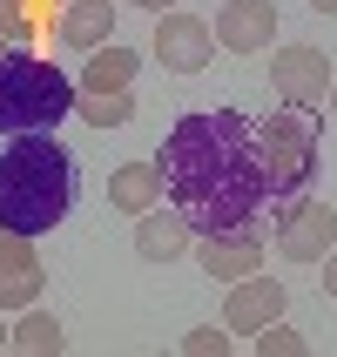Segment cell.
Here are the masks:
<instances>
[{"label": "cell", "instance_id": "cell-16", "mask_svg": "<svg viewBox=\"0 0 337 357\" xmlns=\"http://www.w3.org/2000/svg\"><path fill=\"white\" fill-rule=\"evenodd\" d=\"M75 115L95 121V128H121L135 115V95L128 88H75Z\"/></svg>", "mask_w": 337, "mask_h": 357}, {"label": "cell", "instance_id": "cell-13", "mask_svg": "<svg viewBox=\"0 0 337 357\" xmlns=\"http://www.w3.org/2000/svg\"><path fill=\"white\" fill-rule=\"evenodd\" d=\"M54 34L68 40V47L88 54V47H101V40L115 34V7H108V0H68L61 20H54Z\"/></svg>", "mask_w": 337, "mask_h": 357}, {"label": "cell", "instance_id": "cell-14", "mask_svg": "<svg viewBox=\"0 0 337 357\" xmlns=\"http://www.w3.org/2000/svg\"><path fill=\"white\" fill-rule=\"evenodd\" d=\"M108 202L128 209V216L156 209V202H162V169H156V162H121L115 176H108Z\"/></svg>", "mask_w": 337, "mask_h": 357}, {"label": "cell", "instance_id": "cell-11", "mask_svg": "<svg viewBox=\"0 0 337 357\" xmlns=\"http://www.w3.org/2000/svg\"><path fill=\"white\" fill-rule=\"evenodd\" d=\"M40 290H47L40 257L27 250V236H7V250H0V310H27V303H40Z\"/></svg>", "mask_w": 337, "mask_h": 357}, {"label": "cell", "instance_id": "cell-19", "mask_svg": "<svg viewBox=\"0 0 337 357\" xmlns=\"http://www.w3.org/2000/svg\"><path fill=\"white\" fill-rule=\"evenodd\" d=\"M182 351H189V357H230V331L202 324V331H189V337H182Z\"/></svg>", "mask_w": 337, "mask_h": 357}, {"label": "cell", "instance_id": "cell-2", "mask_svg": "<svg viewBox=\"0 0 337 357\" xmlns=\"http://www.w3.org/2000/svg\"><path fill=\"white\" fill-rule=\"evenodd\" d=\"M75 155L47 135H14L0 142V229L14 236H47L68 209H75Z\"/></svg>", "mask_w": 337, "mask_h": 357}, {"label": "cell", "instance_id": "cell-3", "mask_svg": "<svg viewBox=\"0 0 337 357\" xmlns=\"http://www.w3.org/2000/svg\"><path fill=\"white\" fill-rule=\"evenodd\" d=\"M61 115H75V81L54 61L7 47L0 54V135H47Z\"/></svg>", "mask_w": 337, "mask_h": 357}, {"label": "cell", "instance_id": "cell-18", "mask_svg": "<svg viewBox=\"0 0 337 357\" xmlns=\"http://www.w3.org/2000/svg\"><path fill=\"white\" fill-rule=\"evenodd\" d=\"M257 351H263V357H304V337L277 317V324H263V331H257Z\"/></svg>", "mask_w": 337, "mask_h": 357}, {"label": "cell", "instance_id": "cell-27", "mask_svg": "<svg viewBox=\"0 0 337 357\" xmlns=\"http://www.w3.org/2000/svg\"><path fill=\"white\" fill-rule=\"evenodd\" d=\"M0 344H7V331H0Z\"/></svg>", "mask_w": 337, "mask_h": 357}, {"label": "cell", "instance_id": "cell-17", "mask_svg": "<svg viewBox=\"0 0 337 357\" xmlns=\"http://www.w3.org/2000/svg\"><path fill=\"white\" fill-rule=\"evenodd\" d=\"M7 337H14L20 351H34V357H61V344H68V331H61V324L47 317V310H27V317H20L14 331H7Z\"/></svg>", "mask_w": 337, "mask_h": 357}, {"label": "cell", "instance_id": "cell-5", "mask_svg": "<svg viewBox=\"0 0 337 357\" xmlns=\"http://www.w3.org/2000/svg\"><path fill=\"white\" fill-rule=\"evenodd\" d=\"M331 81H337V68L324 61V47H304V40H290V47H277V54H270V88L283 95V108L324 115Z\"/></svg>", "mask_w": 337, "mask_h": 357}, {"label": "cell", "instance_id": "cell-23", "mask_svg": "<svg viewBox=\"0 0 337 357\" xmlns=\"http://www.w3.org/2000/svg\"><path fill=\"white\" fill-rule=\"evenodd\" d=\"M310 7H317V14H337V0H310Z\"/></svg>", "mask_w": 337, "mask_h": 357}, {"label": "cell", "instance_id": "cell-6", "mask_svg": "<svg viewBox=\"0 0 337 357\" xmlns=\"http://www.w3.org/2000/svg\"><path fill=\"white\" fill-rule=\"evenodd\" d=\"M331 243H337V209L324 196H290V202H277V250L290 263H317Z\"/></svg>", "mask_w": 337, "mask_h": 357}, {"label": "cell", "instance_id": "cell-26", "mask_svg": "<svg viewBox=\"0 0 337 357\" xmlns=\"http://www.w3.org/2000/svg\"><path fill=\"white\" fill-rule=\"evenodd\" d=\"M0 54H7V40H0Z\"/></svg>", "mask_w": 337, "mask_h": 357}, {"label": "cell", "instance_id": "cell-7", "mask_svg": "<svg viewBox=\"0 0 337 357\" xmlns=\"http://www.w3.org/2000/svg\"><path fill=\"white\" fill-rule=\"evenodd\" d=\"M189 257L202 263L209 283H237L250 270H263V236H257V222H243V229H202L189 243Z\"/></svg>", "mask_w": 337, "mask_h": 357}, {"label": "cell", "instance_id": "cell-25", "mask_svg": "<svg viewBox=\"0 0 337 357\" xmlns=\"http://www.w3.org/2000/svg\"><path fill=\"white\" fill-rule=\"evenodd\" d=\"M7 236H14V229H0V250H7Z\"/></svg>", "mask_w": 337, "mask_h": 357}, {"label": "cell", "instance_id": "cell-21", "mask_svg": "<svg viewBox=\"0 0 337 357\" xmlns=\"http://www.w3.org/2000/svg\"><path fill=\"white\" fill-rule=\"evenodd\" d=\"M317 263H324V290L337 297V243H331V257H317Z\"/></svg>", "mask_w": 337, "mask_h": 357}, {"label": "cell", "instance_id": "cell-22", "mask_svg": "<svg viewBox=\"0 0 337 357\" xmlns=\"http://www.w3.org/2000/svg\"><path fill=\"white\" fill-rule=\"evenodd\" d=\"M128 7H149V14H169V7H176V0H128Z\"/></svg>", "mask_w": 337, "mask_h": 357}, {"label": "cell", "instance_id": "cell-12", "mask_svg": "<svg viewBox=\"0 0 337 357\" xmlns=\"http://www.w3.org/2000/svg\"><path fill=\"white\" fill-rule=\"evenodd\" d=\"M189 243H196V229H189L182 209H142V216H135V250H142L149 263L189 257Z\"/></svg>", "mask_w": 337, "mask_h": 357}, {"label": "cell", "instance_id": "cell-1", "mask_svg": "<svg viewBox=\"0 0 337 357\" xmlns=\"http://www.w3.org/2000/svg\"><path fill=\"white\" fill-rule=\"evenodd\" d=\"M162 196H176L189 229H243L263 216V169L257 142H250V115L237 108H209V115H182L162 142Z\"/></svg>", "mask_w": 337, "mask_h": 357}, {"label": "cell", "instance_id": "cell-10", "mask_svg": "<svg viewBox=\"0 0 337 357\" xmlns=\"http://www.w3.org/2000/svg\"><path fill=\"white\" fill-rule=\"evenodd\" d=\"M209 34H216V47H230V54H257V47H270V34H277V7H270V0H230Z\"/></svg>", "mask_w": 337, "mask_h": 357}, {"label": "cell", "instance_id": "cell-24", "mask_svg": "<svg viewBox=\"0 0 337 357\" xmlns=\"http://www.w3.org/2000/svg\"><path fill=\"white\" fill-rule=\"evenodd\" d=\"M331 115H337V81H331Z\"/></svg>", "mask_w": 337, "mask_h": 357}, {"label": "cell", "instance_id": "cell-4", "mask_svg": "<svg viewBox=\"0 0 337 357\" xmlns=\"http://www.w3.org/2000/svg\"><path fill=\"white\" fill-rule=\"evenodd\" d=\"M250 142H257V169H263V202H290L310 189V176H317V115L277 108V115L250 121Z\"/></svg>", "mask_w": 337, "mask_h": 357}, {"label": "cell", "instance_id": "cell-9", "mask_svg": "<svg viewBox=\"0 0 337 357\" xmlns=\"http://www.w3.org/2000/svg\"><path fill=\"white\" fill-rule=\"evenodd\" d=\"M283 283L277 277H263V270H250V277H237L230 283V303H223V331L230 337H257L263 324H277L283 317Z\"/></svg>", "mask_w": 337, "mask_h": 357}, {"label": "cell", "instance_id": "cell-20", "mask_svg": "<svg viewBox=\"0 0 337 357\" xmlns=\"http://www.w3.org/2000/svg\"><path fill=\"white\" fill-rule=\"evenodd\" d=\"M27 34H34V27H27V0H0V40L20 47Z\"/></svg>", "mask_w": 337, "mask_h": 357}, {"label": "cell", "instance_id": "cell-8", "mask_svg": "<svg viewBox=\"0 0 337 357\" xmlns=\"http://www.w3.org/2000/svg\"><path fill=\"white\" fill-rule=\"evenodd\" d=\"M209 54H216L209 20L182 14V7H169V14L156 20V61L169 68V75H196V68H209Z\"/></svg>", "mask_w": 337, "mask_h": 357}, {"label": "cell", "instance_id": "cell-15", "mask_svg": "<svg viewBox=\"0 0 337 357\" xmlns=\"http://www.w3.org/2000/svg\"><path fill=\"white\" fill-rule=\"evenodd\" d=\"M135 75H142V54H135V47H115V40H101V47H88L81 88H128Z\"/></svg>", "mask_w": 337, "mask_h": 357}]
</instances>
